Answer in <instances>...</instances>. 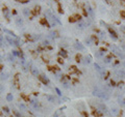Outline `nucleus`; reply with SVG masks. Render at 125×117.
Returning <instances> with one entry per match:
<instances>
[{"mask_svg":"<svg viewBox=\"0 0 125 117\" xmlns=\"http://www.w3.org/2000/svg\"><path fill=\"white\" fill-rule=\"evenodd\" d=\"M2 110H3V112H5V113H9V107H6V106L2 108Z\"/></svg>","mask_w":125,"mask_h":117,"instance_id":"nucleus-25","label":"nucleus"},{"mask_svg":"<svg viewBox=\"0 0 125 117\" xmlns=\"http://www.w3.org/2000/svg\"><path fill=\"white\" fill-rule=\"evenodd\" d=\"M16 22H17L18 25H22V24H23V21L21 20L20 18H17V19H16Z\"/></svg>","mask_w":125,"mask_h":117,"instance_id":"nucleus-20","label":"nucleus"},{"mask_svg":"<svg viewBox=\"0 0 125 117\" xmlns=\"http://www.w3.org/2000/svg\"><path fill=\"white\" fill-rule=\"evenodd\" d=\"M7 76H9V74H1V76H0V79L1 80H5V79H7Z\"/></svg>","mask_w":125,"mask_h":117,"instance_id":"nucleus-13","label":"nucleus"},{"mask_svg":"<svg viewBox=\"0 0 125 117\" xmlns=\"http://www.w3.org/2000/svg\"><path fill=\"white\" fill-rule=\"evenodd\" d=\"M103 61L105 62V63H109V62H111V57H104Z\"/></svg>","mask_w":125,"mask_h":117,"instance_id":"nucleus-16","label":"nucleus"},{"mask_svg":"<svg viewBox=\"0 0 125 117\" xmlns=\"http://www.w3.org/2000/svg\"><path fill=\"white\" fill-rule=\"evenodd\" d=\"M117 74H118L119 76H124V78H125V72L124 71H119V72H117Z\"/></svg>","mask_w":125,"mask_h":117,"instance_id":"nucleus-22","label":"nucleus"},{"mask_svg":"<svg viewBox=\"0 0 125 117\" xmlns=\"http://www.w3.org/2000/svg\"><path fill=\"white\" fill-rule=\"evenodd\" d=\"M59 55L62 56V58H67L68 54H67V52L65 50H61V51H59Z\"/></svg>","mask_w":125,"mask_h":117,"instance_id":"nucleus-10","label":"nucleus"},{"mask_svg":"<svg viewBox=\"0 0 125 117\" xmlns=\"http://www.w3.org/2000/svg\"><path fill=\"white\" fill-rule=\"evenodd\" d=\"M118 101H119V104L121 106H124L125 105V100H124V98H119Z\"/></svg>","mask_w":125,"mask_h":117,"instance_id":"nucleus-18","label":"nucleus"},{"mask_svg":"<svg viewBox=\"0 0 125 117\" xmlns=\"http://www.w3.org/2000/svg\"><path fill=\"white\" fill-rule=\"evenodd\" d=\"M21 97L24 98L26 102H29V97H26V95H24V94H21Z\"/></svg>","mask_w":125,"mask_h":117,"instance_id":"nucleus-27","label":"nucleus"},{"mask_svg":"<svg viewBox=\"0 0 125 117\" xmlns=\"http://www.w3.org/2000/svg\"><path fill=\"white\" fill-rule=\"evenodd\" d=\"M30 72H31V74H32L33 76H36V77H39V76H40V75H39V71H38V69H36V66H31Z\"/></svg>","mask_w":125,"mask_h":117,"instance_id":"nucleus-5","label":"nucleus"},{"mask_svg":"<svg viewBox=\"0 0 125 117\" xmlns=\"http://www.w3.org/2000/svg\"><path fill=\"white\" fill-rule=\"evenodd\" d=\"M13 113L16 115V117H22V116H21V114L18 112V111H16V110H13Z\"/></svg>","mask_w":125,"mask_h":117,"instance_id":"nucleus-21","label":"nucleus"},{"mask_svg":"<svg viewBox=\"0 0 125 117\" xmlns=\"http://www.w3.org/2000/svg\"><path fill=\"white\" fill-rule=\"evenodd\" d=\"M12 54H14L15 56H19V54H20V53H19L18 51H13V52H12Z\"/></svg>","mask_w":125,"mask_h":117,"instance_id":"nucleus-30","label":"nucleus"},{"mask_svg":"<svg viewBox=\"0 0 125 117\" xmlns=\"http://www.w3.org/2000/svg\"><path fill=\"white\" fill-rule=\"evenodd\" d=\"M108 31H109V33H111V36H112V38H113L114 40H117V38H118V36H117V33H116V31H115L114 29H112L111 27H108Z\"/></svg>","mask_w":125,"mask_h":117,"instance_id":"nucleus-4","label":"nucleus"},{"mask_svg":"<svg viewBox=\"0 0 125 117\" xmlns=\"http://www.w3.org/2000/svg\"><path fill=\"white\" fill-rule=\"evenodd\" d=\"M6 40L9 43V45H12V46H19L20 45V44H18L17 40H13L10 37H9V36H6Z\"/></svg>","mask_w":125,"mask_h":117,"instance_id":"nucleus-6","label":"nucleus"},{"mask_svg":"<svg viewBox=\"0 0 125 117\" xmlns=\"http://www.w3.org/2000/svg\"><path fill=\"white\" fill-rule=\"evenodd\" d=\"M123 49H124V50H125V43L123 44Z\"/></svg>","mask_w":125,"mask_h":117,"instance_id":"nucleus-35","label":"nucleus"},{"mask_svg":"<svg viewBox=\"0 0 125 117\" xmlns=\"http://www.w3.org/2000/svg\"><path fill=\"white\" fill-rule=\"evenodd\" d=\"M50 34H51V36L52 37H57V32H55V31H52V32H50Z\"/></svg>","mask_w":125,"mask_h":117,"instance_id":"nucleus-26","label":"nucleus"},{"mask_svg":"<svg viewBox=\"0 0 125 117\" xmlns=\"http://www.w3.org/2000/svg\"><path fill=\"white\" fill-rule=\"evenodd\" d=\"M18 77H19V74H17L15 76V85L17 88H19V82H18Z\"/></svg>","mask_w":125,"mask_h":117,"instance_id":"nucleus-11","label":"nucleus"},{"mask_svg":"<svg viewBox=\"0 0 125 117\" xmlns=\"http://www.w3.org/2000/svg\"><path fill=\"white\" fill-rule=\"evenodd\" d=\"M98 108H99V110L103 111L104 113H106V112H107V108H106V106H105V105H102V104H99V105H98Z\"/></svg>","mask_w":125,"mask_h":117,"instance_id":"nucleus-7","label":"nucleus"},{"mask_svg":"<svg viewBox=\"0 0 125 117\" xmlns=\"http://www.w3.org/2000/svg\"><path fill=\"white\" fill-rule=\"evenodd\" d=\"M55 91L57 92V94H58V95H62V92H61V90H59L58 88H55Z\"/></svg>","mask_w":125,"mask_h":117,"instance_id":"nucleus-32","label":"nucleus"},{"mask_svg":"<svg viewBox=\"0 0 125 117\" xmlns=\"http://www.w3.org/2000/svg\"><path fill=\"white\" fill-rule=\"evenodd\" d=\"M6 98H7V101H9H9H12V100H13V95H12V94H10V93H9V94H7Z\"/></svg>","mask_w":125,"mask_h":117,"instance_id":"nucleus-28","label":"nucleus"},{"mask_svg":"<svg viewBox=\"0 0 125 117\" xmlns=\"http://www.w3.org/2000/svg\"><path fill=\"white\" fill-rule=\"evenodd\" d=\"M94 66H95V69H97V71H98L99 73H100L101 71H102V69H101V67H100V66H99V65H98V64H96V63H95V64H94Z\"/></svg>","mask_w":125,"mask_h":117,"instance_id":"nucleus-24","label":"nucleus"},{"mask_svg":"<svg viewBox=\"0 0 125 117\" xmlns=\"http://www.w3.org/2000/svg\"><path fill=\"white\" fill-rule=\"evenodd\" d=\"M40 23H41L42 25H48V22H47L46 19H42V20L40 21Z\"/></svg>","mask_w":125,"mask_h":117,"instance_id":"nucleus-19","label":"nucleus"},{"mask_svg":"<svg viewBox=\"0 0 125 117\" xmlns=\"http://www.w3.org/2000/svg\"><path fill=\"white\" fill-rule=\"evenodd\" d=\"M93 94L95 95V97H100V98H104V100H107V98H108L107 93H106L105 91H102V90H100L99 88H96V89H94Z\"/></svg>","mask_w":125,"mask_h":117,"instance_id":"nucleus-1","label":"nucleus"},{"mask_svg":"<svg viewBox=\"0 0 125 117\" xmlns=\"http://www.w3.org/2000/svg\"><path fill=\"white\" fill-rule=\"evenodd\" d=\"M57 60H58V63H61V64H64V60H62V58H58V59H57Z\"/></svg>","mask_w":125,"mask_h":117,"instance_id":"nucleus-33","label":"nucleus"},{"mask_svg":"<svg viewBox=\"0 0 125 117\" xmlns=\"http://www.w3.org/2000/svg\"><path fill=\"white\" fill-rule=\"evenodd\" d=\"M3 15L5 16L6 19H9V8H7V7H3Z\"/></svg>","mask_w":125,"mask_h":117,"instance_id":"nucleus-8","label":"nucleus"},{"mask_svg":"<svg viewBox=\"0 0 125 117\" xmlns=\"http://www.w3.org/2000/svg\"><path fill=\"white\" fill-rule=\"evenodd\" d=\"M112 50H113L114 52H115V54H117L118 56H120V57H122V58H124V55H123V53L121 52V50L118 48L117 46H112Z\"/></svg>","mask_w":125,"mask_h":117,"instance_id":"nucleus-2","label":"nucleus"},{"mask_svg":"<svg viewBox=\"0 0 125 117\" xmlns=\"http://www.w3.org/2000/svg\"><path fill=\"white\" fill-rule=\"evenodd\" d=\"M46 98L49 101V102H51V103H54V102H55V97H52V95H46Z\"/></svg>","mask_w":125,"mask_h":117,"instance_id":"nucleus-9","label":"nucleus"},{"mask_svg":"<svg viewBox=\"0 0 125 117\" xmlns=\"http://www.w3.org/2000/svg\"><path fill=\"white\" fill-rule=\"evenodd\" d=\"M18 2H20V3H23V4H25V3H28V0H21V1H18Z\"/></svg>","mask_w":125,"mask_h":117,"instance_id":"nucleus-31","label":"nucleus"},{"mask_svg":"<svg viewBox=\"0 0 125 117\" xmlns=\"http://www.w3.org/2000/svg\"><path fill=\"white\" fill-rule=\"evenodd\" d=\"M38 78H39V80L43 83V84H45V85L49 84V80H48V78H47L46 76H44V75H40Z\"/></svg>","mask_w":125,"mask_h":117,"instance_id":"nucleus-3","label":"nucleus"},{"mask_svg":"<svg viewBox=\"0 0 125 117\" xmlns=\"http://www.w3.org/2000/svg\"><path fill=\"white\" fill-rule=\"evenodd\" d=\"M23 12H24V15L26 16V17H28V16H29V9L25 8L24 10H23Z\"/></svg>","mask_w":125,"mask_h":117,"instance_id":"nucleus-23","label":"nucleus"},{"mask_svg":"<svg viewBox=\"0 0 125 117\" xmlns=\"http://www.w3.org/2000/svg\"><path fill=\"white\" fill-rule=\"evenodd\" d=\"M78 28H80V29H85V23H82V22H80L79 24H78Z\"/></svg>","mask_w":125,"mask_h":117,"instance_id":"nucleus-14","label":"nucleus"},{"mask_svg":"<svg viewBox=\"0 0 125 117\" xmlns=\"http://www.w3.org/2000/svg\"><path fill=\"white\" fill-rule=\"evenodd\" d=\"M19 107H20V109H23V110H26L25 105H23V104H20V105H19Z\"/></svg>","mask_w":125,"mask_h":117,"instance_id":"nucleus-29","label":"nucleus"},{"mask_svg":"<svg viewBox=\"0 0 125 117\" xmlns=\"http://www.w3.org/2000/svg\"><path fill=\"white\" fill-rule=\"evenodd\" d=\"M5 32H7V33H9V34H12L13 35V37H15V38H17V36H16V34L14 32H12V31H9V30H7V29H4Z\"/></svg>","mask_w":125,"mask_h":117,"instance_id":"nucleus-15","label":"nucleus"},{"mask_svg":"<svg viewBox=\"0 0 125 117\" xmlns=\"http://www.w3.org/2000/svg\"><path fill=\"white\" fill-rule=\"evenodd\" d=\"M2 41H3V36H2L1 33H0V45L2 44Z\"/></svg>","mask_w":125,"mask_h":117,"instance_id":"nucleus-34","label":"nucleus"},{"mask_svg":"<svg viewBox=\"0 0 125 117\" xmlns=\"http://www.w3.org/2000/svg\"><path fill=\"white\" fill-rule=\"evenodd\" d=\"M104 53H105V52H103V50H100V51H99L97 54H96V56H97V57H101V56H102Z\"/></svg>","mask_w":125,"mask_h":117,"instance_id":"nucleus-17","label":"nucleus"},{"mask_svg":"<svg viewBox=\"0 0 125 117\" xmlns=\"http://www.w3.org/2000/svg\"><path fill=\"white\" fill-rule=\"evenodd\" d=\"M75 47H76L77 49H79V50H83V49H85V47H83L80 43H76V45H75Z\"/></svg>","mask_w":125,"mask_h":117,"instance_id":"nucleus-12","label":"nucleus"},{"mask_svg":"<svg viewBox=\"0 0 125 117\" xmlns=\"http://www.w3.org/2000/svg\"><path fill=\"white\" fill-rule=\"evenodd\" d=\"M0 61H1V57H0Z\"/></svg>","mask_w":125,"mask_h":117,"instance_id":"nucleus-36","label":"nucleus"}]
</instances>
